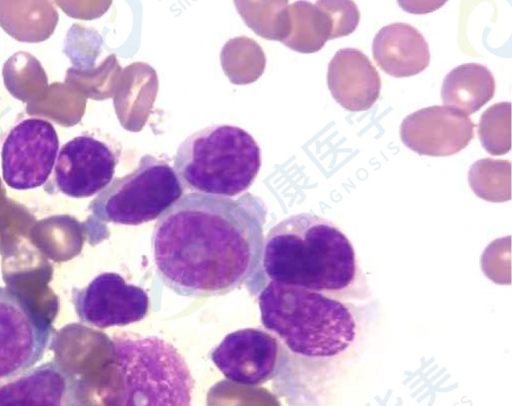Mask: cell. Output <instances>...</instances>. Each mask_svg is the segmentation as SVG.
Returning a JSON list of instances; mask_svg holds the SVG:
<instances>
[{"label": "cell", "mask_w": 512, "mask_h": 406, "mask_svg": "<svg viewBox=\"0 0 512 406\" xmlns=\"http://www.w3.org/2000/svg\"><path fill=\"white\" fill-rule=\"evenodd\" d=\"M261 198L188 193L158 219L152 250L158 275L175 293L213 297L248 284L262 273Z\"/></svg>", "instance_id": "1"}, {"label": "cell", "mask_w": 512, "mask_h": 406, "mask_svg": "<svg viewBox=\"0 0 512 406\" xmlns=\"http://www.w3.org/2000/svg\"><path fill=\"white\" fill-rule=\"evenodd\" d=\"M262 270L270 281L344 300H366L368 283L347 236L311 213L273 226L263 244Z\"/></svg>", "instance_id": "2"}, {"label": "cell", "mask_w": 512, "mask_h": 406, "mask_svg": "<svg viewBox=\"0 0 512 406\" xmlns=\"http://www.w3.org/2000/svg\"><path fill=\"white\" fill-rule=\"evenodd\" d=\"M261 322L285 351L312 364L336 361L357 340L359 326L351 303L319 292L269 281L259 295Z\"/></svg>", "instance_id": "3"}, {"label": "cell", "mask_w": 512, "mask_h": 406, "mask_svg": "<svg viewBox=\"0 0 512 406\" xmlns=\"http://www.w3.org/2000/svg\"><path fill=\"white\" fill-rule=\"evenodd\" d=\"M261 149L244 129L215 124L187 137L174 156V171L184 190L234 197L255 181Z\"/></svg>", "instance_id": "4"}, {"label": "cell", "mask_w": 512, "mask_h": 406, "mask_svg": "<svg viewBox=\"0 0 512 406\" xmlns=\"http://www.w3.org/2000/svg\"><path fill=\"white\" fill-rule=\"evenodd\" d=\"M113 345L123 376L121 406H191L194 379L172 344L121 333Z\"/></svg>", "instance_id": "5"}, {"label": "cell", "mask_w": 512, "mask_h": 406, "mask_svg": "<svg viewBox=\"0 0 512 406\" xmlns=\"http://www.w3.org/2000/svg\"><path fill=\"white\" fill-rule=\"evenodd\" d=\"M183 192L172 166L144 155L134 171L113 179L99 192L89 209L100 221L136 226L159 218Z\"/></svg>", "instance_id": "6"}, {"label": "cell", "mask_w": 512, "mask_h": 406, "mask_svg": "<svg viewBox=\"0 0 512 406\" xmlns=\"http://www.w3.org/2000/svg\"><path fill=\"white\" fill-rule=\"evenodd\" d=\"M49 319L14 288L0 286V380L37 364L52 339Z\"/></svg>", "instance_id": "7"}, {"label": "cell", "mask_w": 512, "mask_h": 406, "mask_svg": "<svg viewBox=\"0 0 512 406\" xmlns=\"http://www.w3.org/2000/svg\"><path fill=\"white\" fill-rule=\"evenodd\" d=\"M59 148L57 132L42 118H28L7 134L1 150L2 175L15 190H29L49 178Z\"/></svg>", "instance_id": "8"}, {"label": "cell", "mask_w": 512, "mask_h": 406, "mask_svg": "<svg viewBox=\"0 0 512 406\" xmlns=\"http://www.w3.org/2000/svg\"><path fill=\"white\" fill-rule=\"evenodd\" d=\"M211 360L228 380L255 386L280 374L286 352L272 334L245 328L227 334L211 352Z\"/></svg>", "instance_id": "9"}, {"label": "cell", "mask_w": 512, "mask_h": 406, "mask_svg": "<svg viewBox=\"0 0 512 406\" xmlns=\"http://www.w3.org/2000/svg\"><path fill=\"white\" fill-rule=\"evenodd\" d=\"M72 300L80 321L98 328L140 321L149 309L146 291L113 272L97 275L84 288H74Z\"/></svg>", "instance_id": "10"}, {"label": "cell", "mask_w": 512, "mask_h": 406, "mask_svg": "<svg viewBox=\"0 0 512 406\" xmlns=\"http://www.w3.org/2000/svg\"><path fill=\"white\" fill-rule=\"evenodd\" d=\"M118 155L106 143L81 135L61 148L55 166L58 190L72 198H86L105 189L114 176Z\"/></svg>", "instance_id": "11"}, {"label": "cell", "mask_w": 512, "mask_h": 406, "mask_svg": "<svg viewBox=\"0 0 512 406\" xmlns=\"http://www.w3.org/2000/svg\"><path fill=\"white\" fill-rule=\"evenodd\" d=\"M468 115L448 106H429L406 116L400 126L403 144L419 155L444 157L463 150L474 137Z\"/></svg>", "instance_id": "12"}, {"label": "cell", "mask_w": 512, "mask_h": 406, "mask_svg": "<svg viewBox=\"0 0 512 406\" xmlns=\"http://www.w3.org/2000/svg\"><path fill=\"white\" fill-rule=\"evenodd\" d=\"M78 382L48 361L0 382V406H78Z\"/></svg>", "instance_id": "13"}, {"label": "cell", "mask_w": 512, "mask_h": 406, "mask_svg": "<svg viewBox=\"0 0 512 406\" xmlns=\"http://www.w3.org/2000/svg\"><path fill=\"white\" fill-rule=\"evenodd\" d=\"M327 84L332 97L346 110L365 111L378 100L381 78L359 49L338 50L328 65Z\"/></svg>", "instance_id": "14"}, {"label": "cell", "mask_w": 512, "mask_h": 406, "mask_svg": "<svg viewBox=\"0 0 512 406\" xmlns=\"http://www.w3.org/2000/svg\"><path fill=\"white\" fill-rule=\"evenodd\" d=\"M377 65L388 75L402 78L424 71L430 50L424 36L413 26L395 22L382 27L372 43Z\"/></svg>", "instance_id": "15"}, {"label": "cell", "mask_w": 512, "mask_h": 406, "mask_svg": "<svg viewBox=\"0 0 512 406\" xmlns=\"http://www.w3.org/2000/svg\"><path fill=\"white\" fill-rule=\"evenodd\" d=\"M494 93L493 74L478 63H465L453 68L445 76L441 88L444 105L468 116L491 100Z\"/></svg>", "instance_id": "16"}, {"label": "cell", "mask_w": 512, "mask_h": 406, "mask_svg": "<svg viewBox=\"0 0 512 406\" xmlns=\"http://www.w3.org/2000/svg\"><path fill=\"white\" fill-rule=\"evenodd\" d=\"M468 182L473 192L490 202H504L511 198V162L483 158L469 168Z\"/></svg>", "instance_id": "17"}, {"label": "cell", "mask_w": 512, "mask_h": 406, "mask_svg": "<svg viewBox=\"0 0 512 406\" xmlns=\"http://www.w3.org/2000/svg\"><path fill=\"white\" fill-rule=\"evenodd\" d=\"M480 142L490 155L506 154L511 149V103L499 102L486 109L478 125Z\"/></svg>", "instance_id": "18"}, {"label": "cell", "mask_w": 512, "mask_h": 406, "mask_svg": "<svg viewBox=\"0 0 512 406\" xmlns=\"http://www.w3.org/2000/svg\"><path fill=\"white\" fill-rule=\"evenodd\" d=\"M328 13L332 22V39L347 36L354 32L360 21V12L353 1H317Z\"/></svg>", "instance_id": "19"}]
</instances>
